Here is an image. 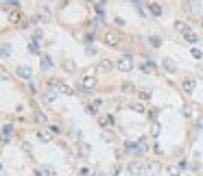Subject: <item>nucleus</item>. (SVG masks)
<instances>
[{
  "instance_id": "1a4fd4ad",
  "label": "nucleus",
  "mask_w": 203,
  "mask_h": 176,
  "mask_svg": "<svg viewBox=\"0 0 203 176\" xmlns=\"http://www.w3.org/2000/svg\"><path fill=\"white\" fill-rule=\"evenodd\" d=\"M175 31H179L181 35H186V33H190V24H186V22L177 20V22H175Z\"/></svg>"
},
{
  "instance_id": "bb28decb",
  "label": "nucleus",
  "mask_w": 203,
  "mask_h": 176,
  "mask_svg": "<svg viewBox=\"0 0 203 176\" xmlns=\"http://www.w3.org/2000/svg\"><path fill=\"white\" fill-rule=\"evenodd\" d=\"M114 24H116L118 28H122V26H125V20H122V18H114Z\"/></svg>"
},
{
  "instance_id": "a211bd4d",
  "label": "nucleus",
  "mask_w": 203,
  "mask_h": 176,
  "mask_svg": "<svg viewBox=\"0 0 203 176\" xmlns=\"http://www.w3.org/2000/svg\"><path fill=\"white\" fill-rule=\"evenodd\" d=\"M131 109H133L136 113H147V109H144V104H142V102H133V104H131Z\"/></svg>"
},
{
  "instance_id": "0eeeda50",
  "label": "nucleus",
  "mask_w": 203,
  "mask_h": 176,
  "mask_svg": "<svg viewBox=\"0 0 203 176\" xmlns=\"http://www.w3.org/2000/svg\"><path fill=\"white\" fill-rule=\"evenodd\" d=\"M15 72H18V76H20V78H26V81H31V76H33L31 68H26V65H20Z\"/></svg>"
},
{
  "instance_id": "a878e982",
  "label": "nucleus",
  "mask_w": 203,
  "mask_h": 176,
  "mask_svg": "<svg viewBox=\"0 0 203 176\" xmlns=\"http://www.w3.org/2000/svg\"><path fill=\"white\" fill-rule=\"evenodd\" d=\"M48 131H51V133H55V135H59V133H61V128H59L57 124H48Z\"/></svg>"
},
{
  "instance_id": "7c9ffc66",
  "label": "nucleus",
  "mask_w": 203,
  "mask_h": 176,
  "mask_svg": "<svg viewBox=\"0 0 203 176\" xmlns=\"http://www.w3.org/2000/svg\"><path fill=\"white\" fill-rule=\"evenodd\" d=\"M201 26H203V15H201Z\"/></svg>"
},
{
  "instance_id": "f3484780",
  "label": "nucleus",
  "mask_w": 203,
  "mask_h": 176,
  "mask_svg": "<svg viewBox=\"0 0 203 176\" xmlns=\"http://www.w3.org/2000/svg\"><path fill=\"white\" fill-rule=\"evenodd\" d=\"M184 39H186L188 44H197V42H199V37H197L195 33H186V35H184Z\"/></svg>"
},
{
  "instance_id": "412c9836",
  "label": "nucleus",
  "mask_w": 203,
  "mask_h": 176,
  "mask_svg": "<svg viewBox=\"0 0 203 176\" xmlns=\"http://www.w3.org/2000/svg\"><path fill=\"white\" fill-rule=\"evenodd\" d=\"M42 68H44V70H51L52 68V61L48 57H42Z\"/></svg>"
},
{
  "instance_id": "39448f33",
  "label": "nucleus",
  "mask_w": 203,
  "mask_h": 176,
  "mask_svg": "<svg viewBox=\"0 0 203 176\" xmlns=\"http://www.w3.org/2000/svg\"><path fill=\"white\" fill-rule=\"evenodd\" d=\"M181 87H184V91H186V93H192V91H195V87H197V81H195L192 76H186V78L181 81Z\"/></svg>"
},
{
  "instance_id": "6e6552de",
  "label": "nucleus",
  "mask_w": 203,
  "mask_h": 176,
  "mask_svg": "<svg viewBox=\"0 0 203 176\" xmlns=\"http://www.w3.org/2000/svg\"><path fill=\"white\" fill-rule=\"evenodd\" d=\"M129 172H131L133 176H142L144 174V165H142L140 161H133V165L129 168Z\"/></svg>"
},
{
  "instance_id": "20e7f679",
  "label": "nucleus",
  "mask_w": 203,
  "mask_h": 176,
  "mask_svg": "<svg viewBox=\"0 0 203 176\" xmlns=\"http://www.w3.org/2000/svg\"><path fill=\"white\" fill-rule=\"evenodd\" d=\"M99 124H101L103 128H114L116 126V120H114V115H99Z\"/></svg>"
},
{
  "instance_id": "7ed1b4c3",
  "label": "nucleus",
  "mask_w": 203,
  "mask_h": 176,
  "mask_svg": "<svg viewBox=\"0 0 203 176\" xmlns=\"http://www.w3.org/2000/svg\"><path fill=\"white\" fill-rule=\"evenodd\" d=\"M96 85H99V78H96L94 74H85V76L81 78V89H85V91H92Z\"/></svg>"
},
{
  "instance_id": "423d86ee",
  "label": "nucleus",
  "mask_w": 203,
  "mask_h": 176,
  "mask_svg": "<svg viewBox=\"0 0 203 176\" xmlns=\"http://www.w3.org/2000/svg\"><path fill=\"white\" fill-rule=\"evenodd\" d=\"M116 68V63H111L109 59H101L99 61V72H111Z\"/></svg>"
},
{
  "instance_id": "f8f14e48",
  "label": "nucleus",
  "mask_w": 203,
  "mask_h": 176,
  "mask_svg": "<svg viewBox=\"0 0 203 176\" xmlns=\"http://www.w3.org/2000/svg\"><path fill=\"white\" fill-rule=\"evenodd\" d=\"M162 65H164V70H166V72H170V74H175V72H177V65H175L170 59H164V61H162Z\"/></svg>"
},
{
  "instance_id": "ddd939ff",
  "label": "nucleus",
  "mask_w": 203,
  "mask_h": 176,
  "mask_svg": "<svg viewBox=\"0 0 203 176\" xmlns=\"http://www.w3.org/2000/svg\"><path fill=\"white\" fill-rule=\"evenodd\" d=\"M149 11H151L153 18H159V15H162V7H159L157 2H151V4H149Z\"/></svg>"
},
{
  "instance_id": "393cba45",
  "label": "nucleus",
  "mask_w": 203,
  "mask_h": 176,
  "mask_svg": "<svg viewBox=\"0 0 203 176\" xmlns=\"http://www.w3.org/2000/svg\"><path fill=\"white\" fill-rule=\"evenodd\" d=\"M122 89H125V93H131V91H136V87H133L131 83H125V85H122Z\"/></svg>"
},
{
  "instance_id": "9b49d317",
  "label": "nucleus",
  "mask_w": 203,
  "mask_h": 176,
  "mask_svg": "<svg viewBox=\"0 0 203 176\" xmlns=\"http://www.w3.org/2000/svg\"><path fill=\"white\" fill-rule=\"evenodd\" d=\"M9 22H11V24H20V22H22V13H20L18 9H13V11L9 13Z\"/></svg>"
},
{
  "instance_id": "cd10ccee",
  "label": "nucleus",
  "mask_w": 203,
  "mask_h": 176,
  "mask_svg": "<svg viewBox=\"0 0 203 176\" xmlns=\"http://www.w3.org/2000/svg\"><path fill=\"white\" fill-rule=\"evenodd\" d=\"M184 115H186V118H192V115H195V113H192V109H190V107H188V109H184Z\"/></svg>"
},
{
  "instance_id": "aec40b11",
  "label": "nucleus",
  "mask_w": 203,
  "mask_h": 176,
  "mask_svg": "<svg viewBox=\"0 0 203 176\" xmlns=\"http://www.w3.org/2000/svg\"><path fill=\"white\" fill-rule=\"evenodd\" d=\"M168 174L170 176H179L181 174V168H177V165H168Z\"/></svg>"
},
{
  "instance_id": "9d476101",
  "label": "nucleus",
  "mask_w": 203,
  "mask_h": 176,
  "mask_svg": "<svg viewBox=\"0 0 203 176\" xmlns=\"http://www.w3.org/2000/svg\"><path fill=\"white\" fill-rule=\"evenodd\" d=\"M42 100H44V102H55V100H57V93H55L52 89H46V91H42Z\"/></svg>"
},
{
  "instance_id": "4be33fe9",
  "label": "nucleus",
  "mask_w": 203,
  "mask_h": 176,
  "mask_svg": "<svg viewBox=\"0 0 203 176\" xmlns=\"http://www.w3.org/2000/svg\"><path fill=\"white\" fill-rule=\"evenodd\" d=\"M142 70H144V72H147V74H149V72H155V65H153V63H149V61H147V63H142Z\"/></svg>"
},
{
  "instance_id": "f257e3e1",
  "label": "nucleus",
  "mask_w": 203,
  "mask_h": 176,
  "mask_svg": "<svg viewBox=\"0 0 203 176\" xmlns=\"http://www.w3.org/2000/svg\"><path fill=\"white\" fill-rule=\"evenodd\" d=\"M116 70H120V72H131L133 70V57L131 54H125V57H120L118 61H116Z\"/></svg>"
},
{
  "instance_id": "dca6fc26",
  "label": "nucleus",
  "mask_w": 203,
  "mask_h": 176,
  "mask_svg": "<svg viewBox=\"0 0 203 176\" xmlns=\"http://www.w3.org/2000/svg\"><path fill=\"white\" fill-rule=\"evenodd\" d=\"M59 91H61V93H68V96H72V93H74V91H72V87H70V85H66V83H63V81H61V83H59Z\"/></svg>"
},
{
  "instance_id": "2eb2a0df",
  "label": "nucleus",
  "mask_w": 203,
  "mask_h": 176,
  "mask_svg": "<svg viewBox=\"0 0 203 176\" xmlns=\"http://www.w3.org/2000/svg\"><path fill=\"white\" fill-rule=\"evenodd\" d=\"M37 137H40L42 141H51V139H52L51 131H46V128H40V131H37Z\"/></svg>"
},
{
  "instance_id": "f03ea898",
  "label": "nucleus",
  "mask_w": 203,
  "mask_h": 176,
  "mask_svg": "<svg viewBox=\"0 0 203 176\" xmlns=\"http://www.w3.org/2000/svg\"><path fill=\"white\" fill-rule=\"evenodd\" d=\"M103 42H105V46H109V48H118V46L122 44V42H120V35L114 33V31H107V33L103 35Z\"/></svg>"
},
{
  "instance_id": "c756f323",
  "label": "nucleus",
  "mask_w": 203,
  "mask_h": 176,
  "mask_svg": "<svg viewBox=\"0 0 203 176\" xmlns=\"http://www.w3.org/2000/svg\"><path fill=\"white\" fill-rule=\"evenodd\" d=\"M22 150H24V152H31V146H29V143L24 141V143H22Z\"/></svg>"
},
{
  "instance_id": "b1692460",
  "label": "nucleus",
  "mask_w": 203,
  "mask_h": 176,
  "mask_svg": "<svg viewBox=\"0 0 203 176\" xmlns=\"http://www.w3.org/2000/svg\"><path fill=\"white\" fill-rule=\"evenodd\" d=\"M140 98H142V100H151V91H149V89H142V91H140Z\"/></svg>"
},
{
  "instance_id": "6ab92c4d",
  "label": "nucleus",
  "mask_w": 203,
  "mask_h": 176,
  "mask_svg": "<svg viewBox=\"0 0 203 176\" xmlns=\"http://www.w3.org/2000/svg\"><path fill=\"white\" fill-rule=\"evenodd\" d=\"M149 44H151L153 48H159V46H162V39H159L157 35H153V37H149Z\"/></svg>"
},
{
  "instance_id": "4468645a",
  "label": "nucleus",
  "mask_w": 203,
  "mask_h": 176,
  "mask_svg": "<svg viewBox=\"0 0 203 176\" xmlns=\"http://www.w3.org/2000/svg\"><path fill=\"white\" fill-rule=\"evenodd\" d=\"M35 120H37V124H42V126H48V118H46V113L37 111V113H35Z\"/></svg>"
},
{
  "instance_id": "5701e85b",
  "label": "nucleus",
  "mask_w": 203,
  "mask_h": 176,
  "mask_svg": "<svg viewBox=\"0 0 203 176\" xmlns=\"http://www.w3.org/2000/svg\"><path fill=\"white\" fill-rule=\"evenodd\" d=\"M9 52H11V48H9V46H0V57H2V59H7V57H9Z\"/></svg>"
},
{
  "instance_id": "c85d7f7f",
  "label": "nucleus",
  "mask_w": 203,
  "mask_h": 176,
  "mask_svg": "<svg viewBox=\"0 0 203 176\" xmlns=\"http://www.w3.org/2000/svg\"><path fill=\"white\" fill-rule=\"evenodd\" d=\"M192 57H195V59H201L203 52H201V50H192Z\"/></svg>"
}]
</instances>
